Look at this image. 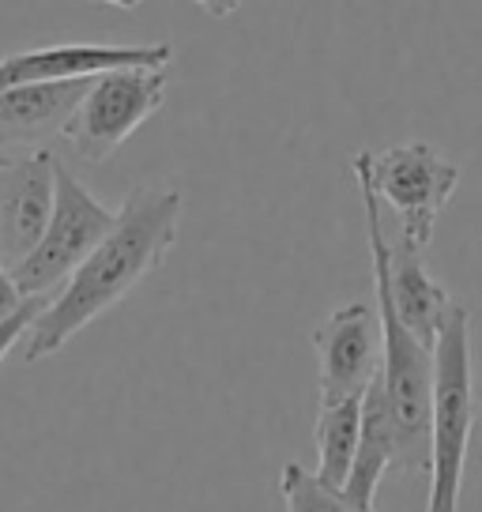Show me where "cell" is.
Returning <instances> with one entry per match:
<instances>
[{"label":"cell","instance_id":"cell-1","mask_svg":"<svg viewBox=\"0 0 482 512\" xmlns=\"http://www.w3.org/2000/svg\"><path fill=\"white\" fill-rule=\"evenodd\" d=\"M181 211L185 200L177 189H147V185L132 189L117 208V223L102 238V245L83 260L65 290L49 298V305L38 313L34 328L23 339L27 362L53 358L76 332L113 309L136 283H144L174 249Z\"/></svg>","mask_w":482,"mask_h":512},{"label":"cell","instance_id":"cell-2","mask_svg":"<svg viewBox=\"0 0 482 512\" xmlns=\"http://www.w3.org/2000/svg\"><path fill=\"white\" fill-rule=\"evenodd\" d=\"M358 181L362 211H366V241L373 256V290H377V317H381V381L392 407L396 437H400V471L426 475L430 471V415H434V351H426L400 324L388 298V238L381 219V200Z\"/></svg>","mask_w":482,"mask_h":512},{"label":"cell","instance_id":"cell-3","mask_svg":"<svg viewBox=\"0 0 482 512\" xmlns=\"http://www.w3.org/2000/svg\"><path fill=\"white\" fill-rule=\"evenodd\" d=\"M475 415L479 411H475V366H471V313H467V305H452L434 343V415H430L426 512H460Z\"/></svg>","mask_w":482,"mask_h":512},{"label":"cell","instance_id":"cell-4","mask_svg":"<svg viewBox=\"0 0 482 512\" xmlns=\"http://www.w3.org/2000/svg\"><path fill=\"white\" fill-rule=\"evenodd\" d=\"M351 170L370 185L381 208L400 215V238L418 249L434 241L437 219L460 185V166L422 140L385 151H358L351 155Z\"/></svg>","mask_w":482,"mask_h":512},{"label":"cell","instance_id":"cell-5","mask_svg":"<svg viewBox=\"0 0 482 512\" xmlns=\"http://www.w3.org/2000/svg\"><path fill=\"white\" fill-rule=\"evenodd\" d=\"M117 223V211L98 204L91 189L68 166L57 162V204H53V219L46 226V238L38 241L23 264L12 272L19 298H57L72 275L80 272V264L95 253L102 238Z\"/></svg>","mask_w":482,"mask_h":512},{"label":"cell","instance_id":"cell-6","mask_svg":"<svg viewBox=\"0 0 482 512\" xmlns=\"http://www.w3.org/2000/svg\"><path fill=\"white\" fill-rule=\"evenodd\" d=\"M166 102V68H129L91 83L65 140L83 162H106Z\"/></svg>","mask_w":482,"mask_h":512},{"label":"cell","instance_id":"cell-7","mask_svg":"<svg viewBox=\"0 0 482 512\" xmlns=\"http://www.w3.org/2000/svg\"><path fill=\"white\" fill-rule=\"evenodd\" d=\"M313 351L321 366V407L366 396L381 373V317L366 302L332 309L313 328Z\"/></svg>","mask_w":482,"mask_h":512},{"label":"cell","instance_id":"cell-8","mask_svg":"<svg viewBox=\"0 0 482 512\" xmlns=\"http://www.w3.org/2000/svg\"><path fill=\"white\" fill-rule=\"evenodd\" d=\"M174 57L170 46H95V42H68V46L23 49L0 57V95L34 83H72L98 80L129 68H166Z\"/></svg>","mask_w":482,"mask_h":512},{"label":"cell","instance_id":"cell-9","mask_svg":"<svg viewBox=\"0 0 482 512\" xmlns=\"http://www.w3.org/2000/svg\"><path fill=\"white\" fill-rule=\"evenodd\" d=\"M57 204V159L31 151L0 170V268L16 272L46 238Z\"/></svg>","mask_w":482,"mask_h":512},{"label":"cell","instance_id":"cell-10","mask_svg":"<svg viewBox=\"0 0 482 512\" xmlns=\"http://www.w3.org/2000/svg\"><path fill=\"white\" fill-rule=\"evenodd\" d=\"M95 80L72 83H34V87H16L0 95V151L31 147L42 151L46 140L65 136L68 121L76 117L83 98Z\"/></svg>","mask_w":482,"mask_h":512},{"label":"cell","instance_id":"cell-11","mask_svg":"<svg viewBox=\"0 0 482 512\" xmlns=\"http://www.w3.org/2000/svg\"><path fill=\"white\" fill-rule=\"evenodd\" d=\"M388 298H392V309L400 324L411 332V336L434 351L437 336H441V324L449 317V309L456 302L449 298V290L437 283L426 260H422V249L411 245L407 238H388Z\"/></svg>","mask_w":482,"mask_h":512},{"label":"cell","instance_id":"cell-12","mask_svg":"<svg viewBox=\"0 0 482 512\" xmlns=\"http://www.w3.org/2000/svg\"><path fill=\"white\" fill-rule=\"evenodd\" d=\"M392 467H400V437H396V422H392V407L385 396V381L377 373V381L366 388L362 396V437H358V452H354L351 479L343 486V497L366 512H377V486Z\"/></svg>","mask_w":482,"mask_h":512},{"label":"cell","instance_id":"cell-13","mask_svg":"<svg viewBox=\"0 0 482 512\" xmlns=\"http://www.w3.org/2000/svg\"><path fill=\"white\" fill-rule=\"evenodd\" d=\"M358 437H362V396L358 400L328 403L317 411V426H313V441H317V479L332 490H343L351 479L354 452H358Z\"/></svg>","mask_w":482,"mask_h":512},{"label":"cell","instance_id":"cell-14","mask_svg":"<svg viewBox=\"0 0 482 512\" xmlns=\"http://www.w3.org/2000/svg\"><path fill=\"white\" fill-rule=\"evenodd\" d=\"M279 494H283V505L287 512H366L351 505L343 490H332L324 486L313 471L298 464V460H287L283 471H279Z\"/></svg>","mask_w":482,"mask_h":512},{"label":"cell","instance_id":"cell-15","mask_svg":"<svg viewBox=\"0 0 482 512\" xmlns=\"http://www.w3.org/2000/svg\"><path fill=\"white\" fill-rule=\"evenodd\" d=\"M46 298H31V302H23V309H19L16 317L0 320V362L12 354V347H16L19 339H27V332L34 328V320H38V313L46 309Z\"/></svg>","mask_w":482,"mask_h":512},{"label":"cell","instance_id":"cell-16","mask_svg":"<svg viewBox=\"0 0 482 512\" xmlns=\"http://www.w3.org/2000/svg\"><path fill=\"white\" fill-rule=\"evenodd\" d=\"M23 302H27V298H19L16 283H12V272L0 268V320L16 317L19 309H23Z\"/></svg>","mask_w":482,"mask_h":512},{"label":"cell","instance_id":"cell-17","mask_svg":"<svg viewBox=\"0 0 482 512\" xmlns=\"http://www.w3.org/2000/svg\"><path fill=\"white\" fill-rule=\"evenodd\" d=\"M8 162H12V159H8V155H4V151H0V170H4V166H8Z\"/></svg>","mask_w":482,"mask_h":512}]
</instances>
